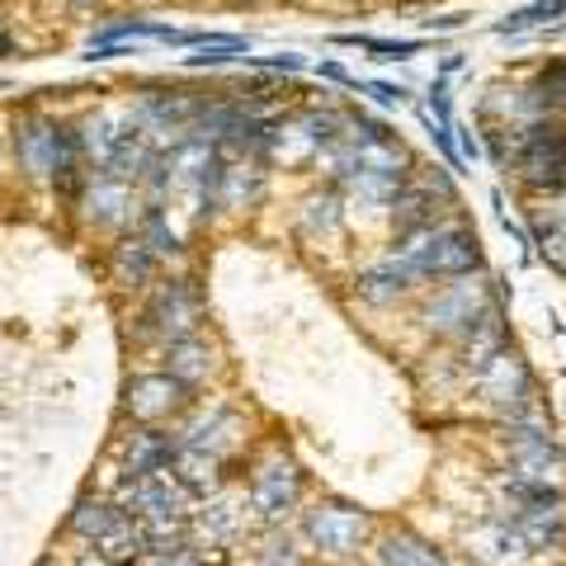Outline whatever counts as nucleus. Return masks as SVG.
<instances>
[{
	"mask_svg": "<svg viewBox=\"0 0 566 566\" xmlns=\"http://www.w3.org/2000/svg\"><path fill=\"white\" fill-rule=\"evenodd\" d=\"M392 255L411 270V279H463L482 264V251H476V237L458 222H434L420 227V232H401Z\"/></svg>",
	"mask_w": 566,
	"mask_h": 566,
	"instance_id": "1",
	"label": "nucleus"
},
{
	"mask_svg": "<svg viewBox=\"0 0 566 566\" xmlns=\"http://www.w3.org/2000/svg\"><path fill=\"white\" fill-rule=\"evenodd\" d=\"M495 297H491V283L482 274H463L453 279L449 289H439L430 303H424V326L434 335H458V340H472L482 326L495 322Z\"/></svg>",
	"mask_w": 566,
	"mask_h": 566,
	"instance_id": "2",
	"label": "nucleus"
},
{
	"mask_svg": "<svg viewBox=\"0 0 566 566\" xmlns=\"http://www.w3.org/2000/svg\"><path fill=\"white\" fill-rule=\"evenodd\" d=\"M520 175L534 189H557L566 180V128L557 118H534L515 133Z\"/></svg>",
	"mask_w": 566,
	"mask_h": 566,
	"instance_id": "3",
	"label": "nucleus"
},
{
	"mask_svg": "<svg viewBox=\"0 0 566 566\" xmlns=\"http://www.w3.org/2000/svg\"><path fill=\"white\" fill-rule=\"evenodd\" d=\"M142 322H147L151 335H161V340H193V331L203 326V293L193 279H170L161 289L151 293L147 312H142Z\"/></svg>",
	"mask_w": 566,
	"mask_h": 566,
	"instance_id": "4",
	"label": "nucleus"
},
{
	"mask_svg": "<svg viewBox=\"0 0 566 566\" xmlns=\"http://www.w3.org/2000/svg\"><path fill=\"white\" fill-rule=\"evenodd\" d=\"M510 482L553 486V491H562V482H566L562 453L547 444V434L534 430V424H515V439H510Z\"/></svg>",
	"mask_w": 566,
	"mask_h": 566,
	"instance_id": "5",
	"label": "nucleus"
},
{
	"mask_svg": "<svg viewBox=\"0 0 566 566\" xmlns=\"http://www.w3.org/2000/svg\"><path fill=\"white\" fill-rule=\"evenodd\" d=\"M472 378H476V392H482L486 401H495V406H505L510 416L524 411V406H528V392H534L524 359H520V354L510 349V345H501L495 354H486V359L472 368Z\"/></svg>",
	"mask_w": 566,
	"mask_h": 566,
	"instance_id": "6",
	"label": "nucleus"
},
{
	"mask_svg": "<svg viewBox=\"0 0 566 566\" xmlns=\"http://www.w3.org/2000/svg\"><path fill=\"white\" fill-rule=\"evenodd\" d=\"M114 505L142 524V520H161V515H185V491L166 472H142V476H123Z\"/></svg>",
	"mask_w": 566,
	"mask_h": 566,
	"instance_id": "7",
	"label": "nucleus"
},
{
	"mask_svg": "<svg viewBox=\"0 0 566 566\" xmlns=\"http://www.w3.org/2000/svg\"><path fill=\"white\" fill-rule=\"evenodd\" d=\"M307 538L322 547L326 557H349V553H359L368 538V515H359V510H349V505H322L307 515Z\"/></svg>",
	"mask_w": 566,
	"mask_h": 566,
	"instance_id": "8",
	"label": "nucleus"
},
{
	"mask_svg": "<svg viewBox=\"0 0 566 566\" xmlns=\"http://www.w3.org/2000/svg\"><path fill=\"white\" fill-rule=\"evenodd\" d=\"M62 128L66 123H48V118H24L14 123V156L29 180H52L62 161Z\"/></svg>",
	"mask_w": 566,
	"mask_h": 566,
	"instance_id": "9",
	"label": "nucleus"
},
{
	"mask_svg": "<svg viewBox=\"0 0 566 566\" xmlns=\"http://www.w3.org/2000/svg\"><path fill=\"white\" fill-rule=\"evenodd\" d=\"M297 495H303V472H297L289 458H270V463L251 476V505L260 520L289 515L297 505Z\"/></svg>",
	"mask_w": 566,
	"mask_h": 566,
	"instance_id": "10",
	"label": "nucleus"
},
{
	"mask_svg": "<svg viewBox=\"0 0 566 566\" xmlns=\"http://www.w3.org/2000/svg\"><path fill=\"white\" fill-rule=\"evenodd\" d=\"M189 397V387L180 378H170V374H142L128 382V397H123V406H128V416L133 420H161L170 411H180Z\"/></svg>",
	"mask_w": 566,
	"mask_h": 566,
	"instance_id": "11",
	"label": "nucleus"
},
{
	"mask_svg": "<svg viewBox=\"0 0 566 566\" xmlns=\"http://www.w3.org/2000/svg\"><path fill=\"white\" fill-rule=\"evenodd\" d=\"M81 203L91 208L95 222H123L128 218V208H133V185L118 180V175H109V170H99V175L85 180Z\"/></svg>",
	"mask_w": 566,
	"mask_h": 566,
	"instance_id": "12",
	"label": "nucleus"
},
{
	"mask_svg": "<svg viewBox=\"0 0 566 566\" xmlns=\"http://www.w3.org/2000/svg\"><path fill=\"white\" fill-rule=\"evenodd\" d=\"M166 476L175 486H180L185 495H208L212 482H218V458L212 453H199V449H189L175 439V453H170V463H166Z\"/></svg>",
	"mask_w": 566,
	"mask_h": 566,
	"instance_id": "13",
	"label": "nucleus"
},
{
	"mask_svg": "<svg viewBox=\"0 0 566 566\" xmlns=\"http://www.w3.org/2000/svg\"><path fill=\"white\" fill-rule=\"evenodd\" d=\"M411 270H406V264L397 260V255H387V260H378V264H368V270L359 274V283H354V289H359V297L364 303H374V307H387V303H397V297L411 289Z\"/></svg>",
	"mask_w": 566,
	"mask_h": 566,
	"instance_id": "14",
	"label": "nucleus"
},
{
	"mask_svg": "<svg viewBox=\"0 0 566 566\" xmlns=\"http://www.w3.org/2000/svg\"><path fill=\"white\" fill-rule=\"evenodd\" d=\"M142 553H147L142 524H137L133 515H123V510H118V520H114V524L95 538V557H99V562H109V566H133Z\"/></svg>",
	"mask_w": 566,
	"mask_h": 566,
	"instance_id": "15",
	"label": "nucleus"
},
{
	"mask_svg": "<svg viewBox=\"0 0 566 566\" xmlns=\"http://www.w3.org/2000/svg\"><path fill=\"white\" fill-rule=\"evenodd\" d=\"M237 430H241L237 416L218 406V411H208V416H199V420L189 424V430L180 434V444H189V449H199V453H212V458H218V453L237 439Z\"/></svg>",
	"mask_w": 566,
	"mask_h": 566,
	"instance_id": "16",
	"label": "nucleus"
},
{
	"mask_svg": "<svg viewBox=\"0 0 566 566\" xmlns=\"http://www.w3.org/2000/svg\"><path fill=\"white\" fill-rule=\"evenodd\" d=\"M378 553H382V566H453L434 543H424L416 534H387Z\"/></svg>",
	"mask_w": 566,
	"mask_h": 566,
	"instance_id": "17",
	"label": "nucleus"
},
{
	"mask_svg": "<svg viewBox=\"0 0 566 566\" xmlns=\"http://www.w3.org/2000/svg\"><path fill=\"white\" fill-rule=\"evenodd\" d=\"M166 374H170V378H180L185 387L203 382V378L212 374V354H208V345H203V340H175V345H166Z\"/></svg>",
	"mask_w": 566,
	"mask_h": 566,
	"instance_id": "18",
	"label": "nucleus"
},
{
	"mask_svg": "<svg viewBox=\"0 0 566 566\" xmlns=\"http://www.w3.org/2000/svg\"><path fill=\"white\" fill-rule=\"evenodd\" d=\"M175 453V439L156 434V430H137L128 439V476H142V472H166Z\"/></svg>",
	"mask_w": 566,
	"mask_h": 566,
	"instance_id": "19",
	"label": "nucleus"
},
{
	"mask_svg": "<svg viewBox=\"0 0 566 566\" xmlns=\"http://www.w3.org/2000/svg\"><path fill=\"white\" fill-rule=\"evenodd\" d=\"M114 274H118V283H128V289H142V283L156 274V255L137 237L123 241L118 251H114Z\"/></svg>",
	"mask_w": 566,
	"mask_h": 566,
	"instance_id": "20",
	"label": "nucleus"
},
{
	"mask_svg": "<svg viewBox=\"0 0 566 566\" xmlns=\"http://www.w3.org/2000/svg\"><path fill=\"white\" fill-rule=\"evenodd\" d=\"M137 241L147 245V251H151L156 260H166V255H180V237L170 232V222H166V212H161V208H147V212H142Z\"/></svg>",
	"mask_w": 566,
	"mask_h": 566,
	"instance_id": "21",
	"label": "nucleus"
},
{
	"mask_svg": "<svg viewBox=\"0 0 566 566\" xmlns=\"http://www.w3.org/2000/svg\"><path fill=\"white\" fill-rule=\"evenodd\" d=\"M114 520H118V505L95 501V495H85V501H81L76 510H71V528H76L81 538H91V543H95V538H99Z\"/></svg>",
	"mask_w": 566,
	"mask_h": 566,
	"instance_id": "22",
	"label": "nucleus"
},
{
	"mask_svg": "<svg viewBox=\"0 0 566 566\" xmlns=\"http://www.w3.org/2000/svg\"><path fill=\"white\" fill-rule=\"evenodd\" d=\"M534 95H538L543 109H566V62H547L538 71Z\"/></svg>",
	"mask_w": 566,
	"mask_h": 566,
	"instance_id": "23",
	"label": "nucleus"
},
{
	"mask_svg": "<svg viewBox=\"0 0 566 566\" xmlns=\"http://www.w3.org/2000/svg\"><path fill=\"white\" fill-rule=\"evenodd\" d=\"M566 14V0H538V6H528V10H515L505 24H495L501 33H515V29H534L543 20H562Z\"/></svg>",
	"mask_w": 566,
	"mask_h": 566,
	"instance_id": "24",
	"label": "nucleus"
},
{
	"mask_svg": "<svg viewBox=\"0 0 566 566\" xmlns=\"http://www.w3.org/2000/svg\"><path fill=\"white\" fill-rule=\"evenodd\" d=\"M133 566H203L193 547H147Z\"/></svg>",
	"mask_w": 566,
	"mask_h": 566,
	"instance_id": "25",
	"label": "nucleus"
},
{
	"mask_svg": "<svg viewBox=\"0 0 566 566\" xmlns=\"http://www.w3.org/2000/svg\"><path fill=\"white\" fill-rule=\"evenodd\" d=\"M245 48H251L245 39H203V43H199V57H189V62H193V66L227 62V57H232V52H245Z\"/></svg>",
	"mask_w": 566,
	"mask_h": 566,
	"instance_id": "26",
	"label": "nucleus"
},
{
	"mask_svg": "<svg viewBox=\"0 0 566 566\" xmlns=\"http://www.w3.org/2000/svg\"><path fill=\"white\" fill-rule=\"evenodd\" d=\"M303 227H307V232H326V227H335V199H331V193H326V199H312L307 203Z\"/></svg>",
	"mask_w": 566,
	"mask_h": 566,
	"instance_id": "27",
	"label": "nucleus"
},
{
	"mask_svg": "<svg viewBox=\"0 0 566 566\" xmlns=\"http://www.w3.org/2000/svg\"><path fill=\"white\" fill-rule=\"evenodd\" d=\"M345 43H359L368 52H382V57H416L420 43H387V39H345Z\"/></svg>",
	"mask_w": 566,
	"mask_h": 566,
	"instance_id": "28",
	"label": "nucleus"
},
{
	"mask_svg": "<svg viewBox=\"0 0 566 566\" xmlns=\"http://www.w3.org/2000/svg\"><path fill=\"white\" fill-rule=\"evenodd\" d=\"M359 91H368V95H378L382 104H401L406 99V85H392V81H364Z\"/></svg>",
	"mask_w": 566,
	"mask_h": 566,
	"instance_id": "29",
	"label": "nucleus"
},
{
	"mask_svg": "<svg viewBox=\"0 0 566 566\" xmlns=\"http://www.w3.org/2000/svg\"><path fill=\"white\" fill-rule=\"evenodd\" d=\"M255 66H283V71H303V57H255Z\"/></svg>",
	"mask_w": 566,
	"mask_h": 566,
	"instance_id": "30",
	"label": "nucleus"
},
{
	"mask_svg": "<svg viewBox=\"0 0 566 566\" xmlns=\"http://www.w3.org/2000/svg\"><path fill=\"white\" fill-rule=\"evenodd\" d=\"M81 566H109V562H95V557H85V562H81Z\"/></svg>",
	"mask_w": 566,
	"mask_h": 566,
	"instance_id": "31",
	"label": "nucleus"
},
{
	"mask_svg": "<svg viewBox=\"0 0 566 566\" xmlns=\"http://www.w3.org/2000/svg\"><path fill=\"white\" fill-rule=\"evenodd\" d=\"M39 566H57V562H52V557H43V562H39Z\"/></svg>",
	"mask_w": 566,
	"mask_h": 566,
	"instance_id": "32",
	"label": "nucleus"
}]
</instances>
